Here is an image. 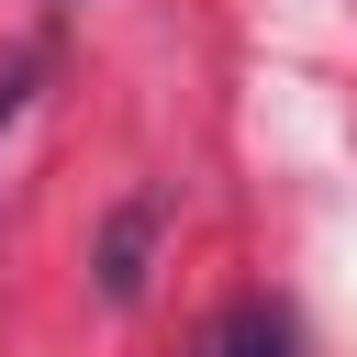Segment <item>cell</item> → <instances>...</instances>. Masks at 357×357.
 <instances>
[{"instance_id":"cell-2","label":"cell","mask_w":357,"mask_h":357,"mask_svg":"<svg viewBox=\"0 0 357 357\" xmlns=\"http://www.w3.org/2000/svg\"><path fill=\"white\" fill-rule=\"evenodd\" d=\"M145 257H156V201L134 190V201L100 223V257H89V268H100V301H123V312H134V301H145Z\"/></svg>"},{"instance_id":"cell-4","label":"cell","mask_w":357,"mask_h":357,"mask_svg":"<svg viewBox=\"0 0 357 357\" xmlns=\"http://www.w3.org/2000/svg\"><path fill=\"white\" fill-rule=\"evenodd\" d=\"M56 11H89V0H56Z\"/></svg>"},{"instance_id":"cell-1","label":"cell","mask_w":357,"mask_h":357,"mask_svg":"<svg viewBox=\"0 0 357 357\" xmlns=\"http://www.w3.org/2000/svg\"><path fill=\"white\" fill-rule=\"evenodd\" d=\"M190 357H301V312H290L279 290H234V301L201 324Z\"/></svg>"},{"instance_id":"cell-3","label":"cell","mask_w":357,"mask_h":357,"mask_svg":"<svg viewBox=\"0 0 357 357\" xmlns=\"http://www.w3.org/2000/svg\"><path fill=\"white\" fill-rule=\"evenodd\" d=\"M22 100H33V56H11V67H0V123H11Z\"/></svg>"}]
</instances>
